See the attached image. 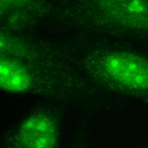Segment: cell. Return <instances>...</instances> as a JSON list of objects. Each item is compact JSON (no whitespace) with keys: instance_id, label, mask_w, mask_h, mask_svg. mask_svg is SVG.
<instances>
[{"instance_id":"1","label":"cell","mask_w":148,"mask_h":148,"mask_svg":"<svg viewBox=\"0 0 148 148\" xmlns=\"http://www.w3.org/2000/svg\"><path fill=\"white\" fill-rule=\"evenodd\" d=\"M0 88L7 93L63 101L96 88L77 63L52 49L1 33Z\"/></svg>"},{"instance_id":"2","label":"cell","mask_w":148,"mask_h":148,"mask_svg":"<svg viewBox=\"0 0 148 148\" xmlns=\"http://www.w3.org/2000/svg\"><path fill=\"white\" fill-rule=\"evenodd\" d=\"M96 88L132 98L148 99V58L126 50H96L77 60Z\"/></svg>"},{"instance_id":"3","label":"cell","mask_w":148,"mask_h":148,"mask_svg":"<svg viewBox=\"0 0 148 148\" xmlns=\"http://www.w3.org/2000/svg\"><path fill=\"white\" fill-rule=\"evenodd\" d=\"M74 13L77 20L97 29L148 33V0H82Z\"/></svg>"},{"instance_id":"4","label":"cell","mask_w":148,"mask_h":148,"mask_svg":"<svg viewBox=\"0 0 148 148\" xmlns=\"http://www.w3.org/2000/svg\"><path fill=\"white\" fill-rule=\"evenodd\" d=\"M60 125L49 110H38L27 116L7 134L3 148H60Z\"/></svg>"},{"instance_id":"5","label":"cell","mask_w":148,"mask_h":148,"mask_svg":"<svg viewBox=\"0 0 148 148\" xmlns=\"http://www.w3.org/2000/svg\"><path fill=\"white\" fill-rule=\"evenodd\" d=\"M39 0H0L1 13L9 17L17 13H26L33 10Z\"/></svg>"}]
</instances>
